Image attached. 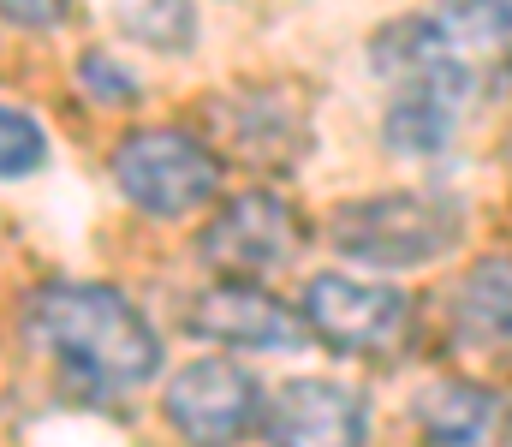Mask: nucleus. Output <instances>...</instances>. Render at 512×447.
Returning <instances> with one entry per match:
<instances>
[{
	"label": "nucleus",
	"instance_id": "1",
	"mask_svg": "<svg viewBox=\"0 0 512 447\" xmlns=\"http://www.w3.org/2000/svg\"><path fill=\"white\" fill-rule=\"evenodd\" d=\"M376 72L387 78V149L435 161L453 144L477 90L512 78V0H435L376 36Z\"/></svg>",
	"mask_w": 512,
	"mask_h": 447
},
{
	"label": "nucleus",
	"instance_id": "2",
	"mask_svg": "<svg viewBox=\"0 0 512 447\" xmlns=\"http://www.w3.org/2000/svg\"><path fill=\"white\" fill-rule=\"evenodd\" d=\"M30 340L90 400H120L161 370V340L126 293L102 281H54L30 304Z\"/></svg>",
	"mask_w": 512,
	"mask_h": 447
},
{
	"label": "nucleus",
	"instance_id": "3",
	"mask_svg": "<svg viewBox=\"0 0 512 447\" xmlns=\"http://www.w3.org/2000/svg\"><path fill=\"white\" fill-rule=\"evenodd\" d=\"M459 233H465V209L441 191H382V197L346 203L328 221L334 251L364 269H423L447 257Z\"/></svg>",
	"mask_w": 512,
	"mask_h": 447
},
{
	"label": "nucleus",
	"instance_id": "4",
	"mask_svg": "<svg viewBox=\"0 0 512 447\" xmlns=\"http://www.w3.org/2000/svg\"><path fill=\"white\" fill-rule=\"evenodd\" d=\"M114 179H120L126 203H137L155 221H179V215L221 197V161L185 132H137V138H126L120 155H114Z\"/></svg>",
	"mask_w": 512,
	"mask_h": 447
},
{
	"label": "nucleus",
	"instance_id": "5",
	"mask_svg": "<svg viewBox=\"0 0 512 447\" xmlns=\"http://www.w3.org/2000/svg\"><path fill=\"white\" fill-rule=\"evenodd\" d=\"M304 322L310 334H322L334 352H358V358H387L399 352L405 328H411V298L393 287H364L346 275H316L304 287Z\"/></svg>",
	"mask_w": 512,
	"mask_h": 447
},
{
	"label": "nucleus",
	"instance_id": "6",
	"mask_svg": "<svg viewBox=\"0 0 512 447\" xmlns=\"http://www.w3.org/2000/svg\"><path fill=\"white\" fill-rule=\"evenodd\" d=\"M298 245H304V227H298V215L286 209V197H274V191H245V197H233V203L209 221V233H203V257H209L221 275H239V281H256V275L286 269V263L298 257Z\"/></svg>",
	"mask_w": 512,
	"mask_h": 447
},
{
	"label": "nucleus",
	"instance_id": "7",
	"mask_svg": "<svg viewBox=\"0 0 512 447\" xmlns=\"http://www.w3.org/2000/svg\"><path fill=\"white\" fill-rule=\"evenodd\" d=\"M256 412H262L256 382L239 364H227V358H197V364H185L167 382V418H173V430L185 442H197V447L239 442L256 424Z\"/></svg>",
	"mask_w": 512,
	"mask_h": 447
},
{
	"label": "nucleus",
	"instance_id": "8",
	"mask_svg": "<svg viewBox=\"0 0 512 447\" xmlns=\"http://www.w3.org/2000/svg\"><path fill=\"white\" fill-rule=\"evenodd\" d=\"M262 436L274 447H364L370 442V406L346 382H286L256 412Z\"/></svg>",
	"mask_w": 512,
	"mask_h": 447
},
{
	"label": "nucleus",
	"instance_id": "9",
	"mask_svg": "<svg viewBox=\"0 0 512 447\" xmlns=\"http://www.w3.org/2000/svg\"><path fill=\"white\" fill-rule=\"evenodd\" d=\"M185 328L203 340H221V346H245V352H298L310 340V322L298 310H286L280 298L245 287V281L197 293L185 310Z\"/></svg>",
	"mask_w": 512,
	"mask_h": 447
},
{
	"label": "nucleus",
	"instance_id": "10",
	"mask_svg": "<svg viewBox=\"0 0 512 447\" xmlns=\"http://www.w3.org/2000/svg\"><path fill=\"white\" fill-rule=\"evenodd\" d=\"M411 418L429 447H489L501 430V394L477 382H429L411 400Z\"/></svg>",
	"mask_w": 512,
	"mask_h": 447
},
{
	"label": "nucleus",
	"instance_id": "11",
	"mask_svg": "<svg viewBox=\"0 0 512 447\" xmlns=\"http://www.w3.org/2000/svg\"><path fill=\"white\" fill-rule=\"evenodd\" d=\"M453 328L477 346H512V257H483L459 281Z\"/></svg>",
	"mask_w": 512,
	"mask_h": 447
},
{
	"label": "nucleus",
	"instance_id": "12",
	"mask_svg": "<svg viewBox=\"0 0 512 447\" xmlns=\"http://www.w3.org/2000/svg\"><path fill=\"white\" fill-rule=\"evenodd\" d=\"M48 161V138L30 114L18 108H0V179H24Z\"/></svg>",
	"mask_w": 512,
	"mask_h": 447
},
{
	"label": "nucleus",
	"instance_id": "13",
	"mask_svg": "<svg viewBox=\"0 0 512 447\" xmlns=\"http://www.w3.org/2000/svg\"><path fill=\"white\" fill-rule=\"evenodd\" d=\"M84 84H90L102 102H131V90H137V84H131V72H126V66H114L108 54H90V60H84Z\"/></svg>",
	"mask_w": 512,
	"mask_h": 447
},
{
	"label": "nucleus",
	"instance_id": "14",
	"mask_svg": "<svg viewBox=\"0 0 512 447\" xmlns=\"http://www.w3.org/2000/svg\"><path fill=\"white\" fill-rule=\"evenodd\" d=\"M0 12L18 18V24H30V30H48V24L66 18V0H0Z\"/></svg>",
	"mask_w": 512,
	"mask_h": 447
}]
</instances>
